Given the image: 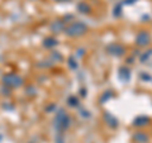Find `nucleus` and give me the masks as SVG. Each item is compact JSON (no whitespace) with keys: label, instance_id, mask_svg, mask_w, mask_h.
Returning a JSON list of instances; mask_svg holds the SVG:
<instances>
[{"label":"nucleus","instance_id":"obj_1","mask_svg":"<svg viewBox=\"0 0 152 143\" xmlns=\"http://www.w3.org/2000/svg\"><path fill=\"white\" fill-rule=\"evenodd\" d=\"M3 81H4V84L8 85V86H10V88H18V86H20L22 85V79L15 74L5 75L3 77Z\"/></svg>","mask_w":152,"mask_h":143},{"label":"nucleus","instance_id":"obj_2","mask_svg":"<svg viewBox=\"0 0 152 143\" xmlns=\"http://www.w3.org/2000/svg\"><path fill=\"white\" fill-rule=\"evenodd\" d=\"M86 31V27L81 23H74V24H71L67 29H66V33H67L69 36H80L83 34V33Z\"/></svg>","mask_w":152,"mask_h":143},{"label":"nucleus","instance_id":"obj_3","mask_svg":"<svg viewBox=\"0 0 152 143\" xmlns=\"http://www.w3.org/2000/svg\"><path fill=\"white\" fill-rule=\"evenodd\" d=\"M69 127V117L65 115L64 112H60V114L57 115V128L58 129H65Z\"/></svg>","mask_w":152,"mask_h":143},{"label":"nucleus","instance_id":"obj_4","mask_svg":"<svg viewBox=\"0 0 152 143\" xmlns=\"http://www.w3.org/2000/svg\"><path fill=\"white\" fill-rule=\"evenodd\" d=\"M148 39H150V37H148V34H147L146 32L140 33L138 37H137V42H138V45H141V46L148 43Z\"/></svg>","mask_w":152,"mask_h":143},{"label":"nucleus","instance_id":"obj_5","mask_svg":"<svg viewBox=\"0 0 152 143\" xmlns=\"http://www.w3.org/2000/svg\"><path fill=\"white\" fill-rule=\"evenodd\" d=\"M134 139L137 141V143H147L148 137H147L146 134H142V133H138V134L134 136Z\"/></svg>","mask_w":152,"mask_h":143}]
</instances>
